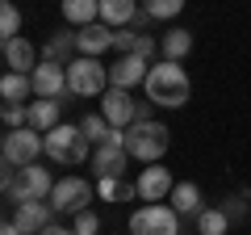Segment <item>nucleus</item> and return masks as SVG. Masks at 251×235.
I'll list each match as a JSON object with an SVG mask.
<instances>
[{"instance_id":"nucleus-1","label":"nucleus","mask_w":251,"mask_h":235,"mask_svg":"<svg viewBox=\"0 0 251 235\" xmlns=\"http://www.w3.org/2000/svg\"><path fill=\"white\" fill-rule=\"evenodd\" d=\"M188 97H193V80H188L184 67L172 63V59L151 63V72H147V101H155L163 109H180Z\"/></svg>"},{"instance_id":"nucleus-2","label":"nucleus","mask_w":251,"mask_h":235,"mask_svg":"<svg viewBox=\"0 0 251 235\" xmlns=\"http://www.w3.org/2000/svg\"><path fill=\"white\" fill-rule=\"evenodd\" d=\"M4 198L13 202V206H21V202H50L54 193V176L46 168H38V164H25V168H17V164H4Z\"/></svg>"},{"instance_id":"nucleus-3","label":"nucleus","mask_w":251,"mask_h":235,"mask_svg":"<svg viewBox=\"0 0 251 235\" xmlns=\"http://www.w3.org/2000/svg\"><path fill=\"white\" fill-rule=\"evenodd\" d=\"M126 151H130V160L159 164L163 151H168V126L163 122H134V126H126Z\"/></svg>"},{"instance_id":"nucleus-4","label":"nucleus","mask_w":251,"mask_h":235,"mask_svg":"<svg viewBox=\"0 0 251 235\" xmlns=\"http://www.w3.org/2000/svg\"><path fill=\"white\" fill-rule=\"evenodd\" d=\"M109 88H113V84H109V67L100 63V59L80 55V59L67 63V92H72V97H105Z\"/></svg>"},{"instance_id":"nucleus-5","label":"nucleus","mask_w":251,"mask_h":235,"mask_svg":"<svg viewBox=\"0 0 251 235\" xmlns=\"http://www.w3.org/2000/svg\"><path fill=\"white\" fill-rule=\"evenodd\" d=\"M46 155H50L54 164H84L88 160V135H84L80 126H72V122H59L54 130H46Z\"/></svg>"},{"instance_id":"nucleus-6","label":"nucleus","mask_w":251,"mask_h":235,"mask_svg":"<svg viewBox=\"0 0 251 235\" xmlns=\"http://www.w3.org/2000/svg\"><path fill=\"white\" fill-rule=\"evenodd\" d=\"M130 235H180V214L163 202H147L130 214Z\"/></svg>"},{"instance_id":"nucleus-7","label":"nucleus","mask_w":251,"mask_h":235,"mask_svg":"<svg viewBox=\"0 0 251 235\" xmlns=\"http://www.w3.org/2000/svg\"><path fill=\"white\" fill-rule=\"evenodd\" d=\"M38 155H46V139L42 130L34 126H17L4 135V164H17V168H25V164H34Z\"/></svg>"},{"instance_id":"nucleus-8","label":"nucleus","mask_w":251,"mask_h":235,"mask_svg":"<svg viewBox=\"0 0 251 235\" xmlns=\"http://www.w3.org/2000/svg\"><path fill=\"white\" fill-rule=\"evenodd\" d=\"M92 202V185L84 181V176H63V181H54V193H50V206L54 214H84Z\"/></svg>"},{"instance_id":"nucleus-9","label":"nucleus","mask_w":251,"mask_h":235,"mask_svg":"<svg viewBox=\"0 0 251 235\" xmlns=\"http://www.w3.org/2000/svg\"><path fill=\"white\" fill-rule=\"evenodd\" d=\"M100 114L109 118V126L126 130V126H134V122H138V101H130L126 88H109L105 97H100Z\"/></svg>"},{"instance_id":"nucleus-10","label":"nucleus","mask_w":251,"mask_h":235,"mask_svg":"<svg viewBox=\"0 0 251 235\" xmlns=\"http://www.w3.org/2000/svg\"><path fill=\"white\" fill-rule=\"evenodd\" d=\"M34 97L63 101V97H67V67L42 59V63H38V72H34Z\"/></svg>"},{"instance_id":"nucleus-11","label":"nucleus","mask_w":251,"mask_h":235,"mask_svg":"<svg viewBox=\"0 0 251 235\" xmlns=\"http://www.w3.org/2000/svg\"><path fill=\"white\" fill-rule=\"evenodd\" d=\"M113 34H117L113 26H105V21H92V26L75 29V51L88 55V59H100V55L113 46Z\"/></svg>"},{"instance_id":"nucleus-12","label":"nucleus","mask_w":251,"mask_h":235,"mask_svg":"<svg viewBox=\"0 0 251 235\" xmlns=\"http://www.w3.org/2000/svg\"><path fill=\"white\" fill-rule=\"evenodd\" d=\"M147 72H151V63H147V59H138V55H122V59L109 67V84L130 92L134 84H147Z\"/></svg>"},{"instance_id":"nucleus-13","label":"nucleus","mask_w":251,"mask_h":235,"mask_svg":"<svg viewBox=\"0 0 251 235\" xmlns=\"http://www.w3.org/2000/svg\"><path fill=\"white\" fill-rule=\"evenodd\" d=\"M4 63H9V72H21V76H34L38 72V46L29 42L25 34L21 38H13V42H4Z\"/></svg>"},{"instance_id":"nucleus-14","label":"nucleus","mask_w":251,"mask_h":235,"mask_svg":"<svg viewBox=\"0 0 251 235\" xmlns=\"http://www.w3.org/2000/svg\"><path fill=\"white\" fill-rule=\"evenodd\" d=\"M50 214H54L50 202H21V206L13 210V223H17L25 235H42L46 227H50Z\"/></svg>"},{"instance_id":"nucleus-15","label":"nucleus","mask_w":251,"mask_h":235,"mask_svg":"<svg viewBox=\"0 0 251 235\" xmlns=\"http://www.w3.org/2000/svg\"><path fill=\"white\" fill-rule=\"evenodd\" d=\"M138 198L143 202H163V198H172V189H176V181H172V172L168 168H143V176H138Z\"/></svg>"},{"instance_id":"nucleus-16","label":"nucleus","mask_w":251,"mask_h":235,"mask_svg":"<svg viewBox=\"0 0 251 235\" xmlns=\"http://www.w3.org/2000/svg\"><path fill=\"white\" fill-rule=\"evenodd\" d=\"M126 160H130V151L126 147H92V172H97V181H105V176H126Z\"/></svg>"},{"instance_id":"nucleus-17","label":"nucleus","mask_w":251,"mask_h":235,"mask_svg":"<svg viewBox=\"0 0 251 235\" xmlns=\"http://www.w3.org/2000/svg\"><path fill=\"white\" fill-rule=\"evenodd\" d=\"M138 13H143V9H138V0H100V21L113 26V29H126Z\"/></svg>"},{"instance_id":"nucleus-18","label":"nucleus","mask_w":251,"mask_h":235,"mask_svg":"<svg viewBox=\"0 0 251 235\" xmlns=\"http://www.w3.org/2000/svg\"><path fill=\"white\" fill-rule=\"evenodd\" d=\"M63 17L75 29H84L92 21H100V0H63Z\"/></svg>"},{"instance_id":"nucleus-19","label":"nucleus","mask_w":251,"mask_h":235,"mask_svg":"<svg viewBox=\"0 0 251 235\" xmlns=\"http://www.w3.org/2000/svg\"><path fill=\"white\" fill-rule=\"evenodd\" d=\"M59 105L63 101H46V97H38V101H29V126L34 130H54L59 126Z\"/></svg>"},{"instance_id":"nucleus-20","label":"nucleus","mask_w":251,"mask_h":235,"mask_svg":"<svg viewBox=\"0 0 251 235\" xmlns=\"http://www.w3.org/2000/svg\"><path fill=\"white\" fill-rule=\"evenodd\" d=\"M168 202H172V210H176V214H201V210H205V206H201V189H197L193 181H180L176 189H172Z\"/></svg>"},{"instance_id":"nucleus-21","label":"nucleus","mask_w":251,"mask_h":235,"mask_svg":"<svg viewBox=\"0 0 251 235\" xmlns=\"http://www.w3.org/2000/svg\"><path fill=\"white\" fill-rule=\"evenodd\" d=\"M29 92H34V76H21V72H9L4 80H0V97L4 101H21V105H29Z\"/></svg>"},{"instance_id":"nucleus-22","label":"nucleus","mask_w":251,"mask_h":235,"mask_svg":"<svg viewBox=\"0 0 251 235\" xmlns=\"http://www.w3.org/2000/svg\"><path fill=\"white\" fill-rule=\"evenodd\" d=\"M46 59H50V63H63V67H67V63H72V55H75V34H72V29H63V34H54L50 38V42H46Z\"/></svg>"},{"instance_id":"nucleus-23","label":"nucleus","mask_w":251,"mask_h":235,"mask_svg":"<svg viewBox=\"0 0 251 235\" xmlns=\"http://www.w3.org/2000/svg\"><path fill=\"white\" fill-rule=\"evenodd\" d=\"M159 51H163V59H172V63H180V59H184V55L193 51V34H188V29H172V34H163Z\"/></svg>"},{"instance_id":"nucleus-24","label":"nucleus","mask_w":251,"mask_h":235,"mask_svg":"<svg viewBox=\"0 0 251 235\" xmlns=\"http://www.w3.org/2000/svg\"><path fill=\"white\" fill-rule=\"evenodd\" d=\"M97 193L105 202H130L138 193V185H130L126 176H105V181H97Z\"/></svg>"},{"instance_id":"nucleus-25","label":"nucleus","mask_w":251,"mask_h":235,"mask_svg":"<svg viewBox=\"0 0 251 235\" xmlns=\"http://www.w3.org/2000/svg\"><path fill=\"white\" fill-rule=\"evenodd\" d=\"M0 38H4V42L21 38V13H17V4H13V0H4V4H0Z\"/></svg>"},{"instance_id":"nucleus-26","label":"nucleus","mask_w":251,"mask_h":235,"mask_svg":"<svg viewBox=\"0 0 251 235\" xmlns=\"http://www.w3.org/2000/svg\"><path fill=\"white\" fill-rule=\"evenodd\" d=\"M80 130H84V135H88V143H105V139H109V130H113V126H109V118L105 114H88V118H84V122H80Z\"/></svg>"},{"instance_id":"nucleus-27","label":"nucleus","mask_w":251,"mask_h":235,"mask_svg":"<svg viewBox=\"0 0 251 235\" xmlns=\"http://www.w3.org/2000/svg\"><path fill=\"white\" fill-rule=\"evenodd\" d=\"M226 227H230V218H226L222 210H201L197 214V231L201 235H226Z\"/></svg>"},{"instance_id":"nucleus-28","label":"nucleus","mask_w":251,"mask_h":235,"mask_svg":"<svg viewBox=\"0 0 251 235\" xmlns=\"http://www.w3.org/2000/svg\"><path fill=\"white\" fill-rule=\"evenodd\" d=\"M184 9V0H143V13H151V21H172Z\"/></svg>"},{"instance_id":"nucleus-29","label":"nucleus","mask_w":251,"mask_h":235,"mask_svg":"<svg viewBox=\"0 0 251 235\" xmlns=\"http://www.w3.org/2000/svg\"><path fill=\"white\" fill-rule=\"evenodd\" d=\"M0 118H4V126H9V130H17V126H29V105H21V101H4Z\"/></svg>"},{"instance_id":"nucleus-30","label":"nucleus","mask_w":251,"mask_h":235,"mask_svg":"<svg viewBox=\"0 0 251 235\" xmlns=\"http://www.w3.org/2000/svg\"><path fill=\"white\" fill-rule=\"evenodd\" d=\"M134 55H138V59H147V63H155V55H159V42H155L151 34H138V42H134Z\"/></svg>"},{"instance_id":"nucleus-31","label":"nucleus","mask_w":251,"mask_h":235,"mask_svg":"<svg viewBox=\"0 0 251 235\" xmlns=\"http://www.w3.org/2000/svg\"><path fill=\"white\" fill-rule=\"evenodd\" d=\"M72 227H75V235H97V231H100V218L92 214V210H84V214H75Z\"/></svg>"},{"instance_id":"nucleus-32","label":"nucleus","mask_w":251,"mask_h":235,"mask_svg":"<svg viewBox=\"0 0 251 235\" xmlns=\"http://www.w3.org/2000/svg\"><path fill=\"white\" fill-rule=\"evenodd\" d=\"M134 42H138V34H134L130 26L113 34V51H122V55H134Z\"/></svg>"},{"instance_id":"nucleus-33","label":"nucleus","mask_w":251,"mask_h":235,"mask_svg":"<svg viewBox=\"0 0 251 235\" xmlns=\"http://www.w3.org/2000/svg\"><path fill=\"white\" fill-rule=\"evenodd\" d=\"M42 235H75V227H59V223H50Z\"/></svg>"},{"instance_id":"nucleus-34","label":"nucleus","mask_w":251,"mask_h":235,"mask_svg":"<svg viewBox=\"0 0 251 235\" xmlns=\"http://www.w3.org/2000/svg\"><path fill=\"white\" fill-rule=\"evenodd\" d=\"M0 235H25V231H21V227H17V223H13V218H9V223L0 227Z\"/></svg>"}]
</instances>
